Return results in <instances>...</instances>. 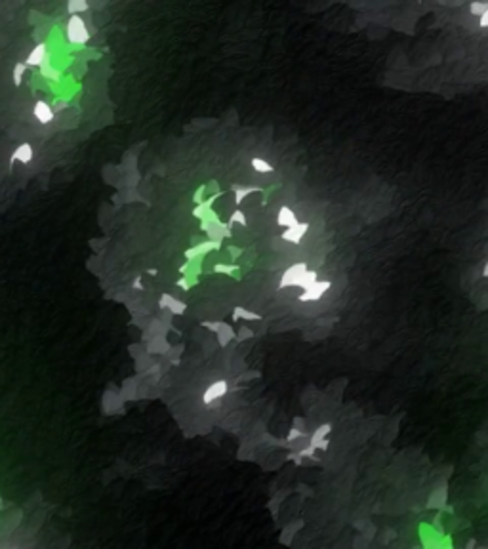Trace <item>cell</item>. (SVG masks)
Masks as SVG:
<instances>
[{
	"mask_svg": "<svg viewBox=\"0 0 488 549\" xmlns=\"http://www.w3.org/2000/svg\"><path fill=\"white\" fill-rule=\"evenodd\" d=\"M67 31H69V40H71V42L82 44V42L88 40V33H86V27H84V21H82L78 16H72V18L69 19Z\"/></svg>",
	"mask_w": 488,
	"mask_h": 549,
	"instance_id": "1",
	"label": "cell"
},
{
	"mask_svg": "<svg viewBox=\"0 0 488 549\" xmlns=\"http://www.w3.org/2000/svg\"><path fill=\"white\" fill-rule=\"evenodd\" d=\"M307 273V265L305 263H298L294 267H290L284 275H282V280H280V288L284 286H299V280L301 277Z\"/></svg>",
	"mask_w": 488,
	"mask_h": 549,
	"instance_id": "2",
	"label": "cell"
},
{
	"mask_svg": "<svg viewBox=\"0 0 488 549\" xmlns=\"http://www.w3.org/2000/svg\"><path fill=\"white\" fill-rule=\"evenodd\" d=\"M332 431V425L330 423H324L320 427H316L315 433L311 435V442L309 446H313L315 450H326L328 448V435Z\"/></svg>",
	"mask_w": 488,
	"mask_h": 549,
	"instance_id": "3",
	"label": "cell"
},
{
	"mask_svg": "<svg viewBox=\"0 0 488 549\" xmlns=\"http://www.w3.org/2000/svg\"><path fill=\"white\" fill-rule=\"evenodd\" d=\"M330 286H332V284H330L328 280H322V282L316 280L315 284H311L309 288H305V292L299 296V299H301V301H315V299L324 296L326 290H330Z\"/></svg>",
	"mask_w": 488,
	"mask_h": 549,
	"instance_id": "4",
	"label": "cell"
},
{
	"mask_svg": "<svg viewBox=\"0 0 488 549\" xmlns=\"http://www.w3.org/2000/svg\"><path fill=\"white\" fill-rule=\"evenodd\" d=\"M225 393H227V381H223V379H217V381H214V383H212V385L204 391L202 401H204V405H210V403H214L216 399H221Z\"/></svg>",
	"mask_w": 488,
	"mask_h": 549,
	"instance_id": "5",
	"label": "cell"
},
{
	"mask_svg": "<svg viewBox=\"0 0 488 549\" xmlns=\"http://www.w3.org/2000/svg\"><path fill=\"white\" fill-rule=\"evenodd\" d=\"M307 229H309L307 223H296L294 227H288V229L282 233V239H284V241H290V243H294V244H298L299 241H301V237L307 233Z\"/></svg>",
	"mask_w": 488,
	"mask_h": 549,
	"instance_id": "6",
	"label": "cell"
},
{
	"mask_svg": "<svg viewBox=\"0 0 488 549\" xmlns=\"http://www.w3.org/2000/svg\"><path fill=\"white\" fill-rule=\"evenodd\" d=\"M35 117L38 118V122H42V124H48L52 118H54V111L48 107L46 103H42V101H38L35 105Z\"/></svg>",
	"mask_w": 488,
	"mask_h": 549,
	"instance_id": "7",
	"label": "cell"
},
{
	"mask_svg": "<svg viewBox=\"0 0 488 549\" xmlns=\"http://www.w3.org/2000/svg\"><path fill=\"white\" fill-rule=\"evenodd\" d=\"M298 223L296 221V214L290 210V208H280L279 212V225L282 227H294Z\"/></svg>",
	"mask_w": 488,
	"mask_h": 549,
	"instance_id": "8",
	"label": "cell"
},
{
	"mask_svg": "<svg viewBox=\"0 0 488 549\" xmlns=\"http://www.w3.org/2000/svg\"><path fill=\"white\" fill-rule=\"evenodd\" d=\"M31 159H33V149H31V145H27V143L19 145L18 149H16V153L12 154V161L29 162Z\"/></svg>",
	"mask_w": 488,
	"mask_h": 549,
	"instance_id": "9",
	"label": "cell"
},
{
	"mask_svg": "<svg viewBox=\"0 0 488 549\" xmlns=\"http://www.w3.org/2000/svg\"><path fill=\"white\" fill-rule=\"evenodd\" d=\"M44 54H46V48L44 46H36L35 50L31 52V55H29V63H42V59H44Z\"/></svg>",
	"mask_w": 488,
	"mask_h": 549,
	"instance_id": "10",
	"label": "cell"
},
{
	"mask_svg": "<svg viewBox=\"0 0 488 549\" xmlns=\"http://www.w3.org/2000/svg\"><path fill=\"white\" fill-rule=\"evenodd\" d=\"M252 168L256 172H262V174H265V172H273L271 164H269V162H265V161H262V159H254Z\"/></svg>",
	"mask_w": 488,
	"mask_h": 549,
	"instance_id": "11",
	"label": "cell"
},
{
	"mask_svg": "<svg viewBox=\"0 0 488 549\" xmlns=\"http://www.w3.org/2000/svg\"><path fill=\"white\" fill-rule=\"evenodd\" d=\"M486 8H488V2H473L469 6L471 14H473V16H479V18L484 14V10Z\"/></svg>",
	"mask_w": 488,
	"mask_h": 549,
	"instance_id": "12",
	"label": "cell"
},
{
	"mask_svg": "<svg viewBox=\"0 0 488 549\" xmlns=\"http://www.w3.org/2000/svg\"><path fill=\"white\" fill-rule=\"evenodd\" d=\"M86 8H88L86 2H69V12H80V10Z\"/></svg>",
	"mask_w": 488,
	"mask_h": 549,
	"instance_id": "13",
	"label": "cell"
},
{
	"mask_svg": "<svg viewBox=\"0 0 488 549\" xmlns=\"http://www.w3.org/2000/svg\"><path fill=\"white\" fill-rule=\"evenodd\" d=\"M479 27L488 29V8L484 10V14H482V16L479 18Z\"/></svg>",
	"mask_w": 488,
	"mask_h": 549,
	"instance_id": "14",
	"label": "cell"
},
{
	"mask_svg": "<svg viewBox=\"0 0 488 549\" xmlns=\"http://www.w3.org/2000/svg\"><path fill=\"white\" fill-rule=\"evenodd\" d=\"M23 71H25V67H23V65H21V63L16 65V79H14V81H16V84H19V82H21V72H23Z\"/></svg>",
	"mask_w": 488,
	"mask_h": 549,
	"instance_id": "15",
	"label": "cell"
},
{
	"mask_svg": "<svg viewBox=\"0 0 488 549\" xmlns=\"http://www.w3.org/2000/svg\"><path fill=\"white\" fill-rule=\"evenodd\" d=\"M299 437H303V433L298 431V429H292L288 435V441H294V439H299Z\"/></svg>",
	"mask_w": 488,
	"mask_h": 549,
	"instance_id": "16",
	"label": "cell"
},
{
	"mask_svg": "<svg viewBox=\"0 0 488 549\" xmlns=\"http://www.w3.org/2000/svg\"><path fill=\"white\" fill-rule=\"evenodd\" d=\"M482 275H484V277H486V279H488V261H486V263H484V269H482Z\"/></svg>",
	"mask_w": 488,
	"mask_h": 549,
	"instance_id": "17",
	"label": "cell"
}]
</instances>
